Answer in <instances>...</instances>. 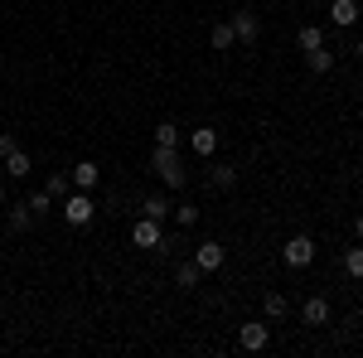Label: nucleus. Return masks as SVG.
Wrapping results in <instances>:
<instances>
[{
    "instance_id": "2eb2a0df",
    "label": "nucleus",
    "mask_w": 363,
    "mask_h": 358,
    "mask_svg": "<svg viewBox=\"0 0 363 358\" xmlns=\"http://www.w3.org/2000/svg\"><path fill=\"white\" fill-rule=\"evenodd\" d=\"M208 44H213L218 54H223V49H233V44H238V34H233V20H228V25H213V34H208Z\"/></svg>"
},
{
    "instance_id": "dca6fc26",
    "label": "nucleus",
    "mask_w": 363,
    "mask_h": 358,
    "mask_svg": "<svg viewBox=\"0 0 363 358\" xmlns=\"http://www.w3.org/2000/svg\"><path fill=\"white\" fill-rule=\"evenodd\" d=\"M5 169H10V179H25V174H29V155L20 150V145L5 155Z\"/></svg>"
},
{
    "instance_id": "7ed1b4c3",
    "label": "nucleus",
    "mask_w": 363,
    "mask_h": 358,
    "mask_svg": "<svg viewBox=\"0 0 363 358\" xmlns=\"http://www.w3.org/2000/svg\"><path fill=\"white\" fill-rule=\"evenodd\" d=\"M238 344H242L247 354H262V349L272 344V325H267V320H247V325L238 330Z\"/></svg>"
},
{
    "instance_id": "f03ea898",
    "label": "nucleus",
    "mask_w": 363,
    "mask_h": 358,
    "mask_svg": "<svg viewBox=\"0 0 363 358\" xmlns=\"http://www.w3.org/2000/svg\"><path fill=\"white\" fill-rule=\"evenodd\" d=\"M150 160H155V169H160V179H165L169 189H179V184H184V165H179V150H174V145H155V155H150Z\"/></svg>"
},
{
    "instance_id": "c85d7f7f",
    "label": "nucleus",
    "mask_w": 363,
    "mask_h": 358,
    "mask_svg": "<svg viewBox=\"0 0 363 358\" xmlns=\"http://www.w3.org/2000/svg\"><path fill=\"white\" fill-rule=\"evenodd\" d=\"M354 54H359V58H363V39H359V49H354Z\"/></svg>"
},
{
    "instance_id": "f8f14e48",
    "label": "nucleus",
    "mask_w": 363,
    "mask_h": 358,
    "mask_svg": "<svg viewBox=\"0 0 363 358\" xmlns=\"http://www.w3.org/2000/svg\"><path fill=\"white\" fill-rule=\"evenodd\" d=\"M296 44H301L306 54H310V49H320V44H325V29H320V25H301V29H296Z\"/></svg>"
},
{
    "instance_id": "cd10ccee",
    "label": "nucleus",
    "mask_w": 363,
    "mask_h": 358,
    "mask_svg": "<svg viewBox=\"0 0 363 358\" xmlns=\"http://www.w3.org/2000/svg\"><path fill=\"white\" fill-rule=\"evenodd\" d=\"M0 208H5V184H0Z\"/></svg>"
},
{
    "instance_id": "bb28decb",
    "label": "nucleus",
    "mask_w": 363,
    "mask_h": 358,
    "mask_svg": "<svg viewBox=\"0 0 363 358\" xmlns=\"http://www.w3.org/2000/svg\"><path fill=\"white\" fill-rule=\"evenodd\" d=\"M354 233H359V242H363V213H359V223H354Z\"/></svg>"
},
{
    "instance_id": "9d476101",
    "label": "nucleus",
    "mask_w": 363,
    "mask_h": 358,
    "mask_svg": "<svg viewBox=\"0 0 363 358\" xmlns=\"http://www.w3.org/2000/svg\"><path fill=\"white\" fill-rule=\"evenodd\" d=\"M140 213H145V218H155V223H165L169 213H174V203H169L165 194H150V198L140 203Z\"/></svg>"
},
{
    "instance_id": "4be33fe9",
    "label": "nucleus",
    "mask_w": 363,
    "mask_h": 358,
    "mask_svg": "<svg viewBox=\"0 0 363 358\" xmlns=\"http://www.w3.org/2000/svg\"><path fill=\"white\" fill-rule=\"evenodd\" d=\"M155 145H179V126L174 121H160L155 126Z\"/></svg>"
},
{
    "instance_id": "6ab92c4d",
    "label": "nucleus",
    "mask_w": 363,
    "mask_h": 358,
    "mask_svg": "<svg viewBox=\"0 0 363 358\" xmlns=\"http://www.w3.org/2000/svg\"><path fill=\"white\" fill-rule=\"evenodd\" d=\"M262 310H267V320H286V296H281V291H267Z\"/></svg>"
},
{
    "instance_id": "a878e982",
    "label": "nucleus",
    "mask_w": 363,
    "mask_h": 358,
    "mask_svg": "<svg viewBox=\"0 0 363 358\" xmlns=\"http://www.w3.org/2000/svg\"><path fill=\"white\" fill-rule=\"evenodd\" d=\"M10 150H15V136H10V131H0V160H5Z\"/></svg>"
},
{
    "instance_id": "39448f33",
    "label": "nucleus",
    "mask_w": 363,
    "mask_h": 358,
    "mask_svg": "<svg viewBox=\"0 0 363 358\" xmlns=\"http://www.w3.org/2000/svg\"><path fill=\"white\" fill-rule=\"evenodd\" d=\"M281 257H286V267H310V262H315V242H310L306 233H296V237L281 247Z\"/></svg>"
},
{
    "instance_id": "0eeeda50",
    "label": "nucleus",
    "mask_w": 363,
    "mask_h": 358,
    "mask_svg": "<svg viewBox=\"0 0 363 358\" xmlns=\"http://www.w3.org/2000/svg\"><path fill=\"white\" fill-rule=\"evenodd\" d=\"M359 0H335L330 5V25H339V29H349V25H359Z\"/></svg>"
},
{
    "instance_id": "f3484780",
    "label": "nucleus",
    "mask_w": 363,
    "mask_h": 358,
    "mask_svg": "<svg viewBox=\"0 0 363 358\" xmlns=\"http://www.w3.org/2000/svg\"><path fill=\"white\" fill-rule=\"evenodd\" d=\"M29 223H34V208H29V198H25V203L10 208V228H15V233H29Z\"/></svg>"
},
{
    "instance_id": "a211bd4d",
    "label": "nucleus",
    "mask_w": 363,
    "mask_h": 358,
    "mask_svg": "<svg viewBox=\"0 0 363 358\" xmlns=\"http://www.w3.org/2000/svg\"><path fill=\"white\" fill-rule=\"evenodd\" d=\"M208 179H213V189H233V184H238V169H233V165H213V169H208Z\"/></svg>"
},
{
    "instance_id": "4468645a",
    "label": "nucleus",
    "mask_w": 363,
    "mask_h": 358,
    "mask_svg": "<svg viewBox=\"0 0 363 358\" xmlns=\"http://www.w3.org/2000/svg\"><path fill=\"white\" fill-rule=\"evenodd\" d=\"M306 63H310V73H330V68H335V54L320 44V49H310V54H306Z\"/></svg>"
},
{
    "instance_id": "b1692460",
    "label": "nucleus",
    "mask_w": 363,
    "mask_h": 358,
    "mask_svg": "<svg viewBox=\"0 0 363 358\" xmlns=\"http://www.w3.org/2000/svg\"><path fill=\"white\" fill-rule=\"evenodd\" d=\"M174 218H179V228H194L199 208H194V203H174Z\"/></svg>"
},
{
    "instance_id": "412c9836",
    "label": "nucleus",
    "mask_w": 363,
    "mask_h": 358,
    "mask_svg": "<svg viewBox=\"0 0 363 358\" xmlns=\"http://www.w3.org/2000/svg\"><path fill=\"white\" fill-rule=\"evenodd\" d=\"M199 276H203V272H199V262H184V267L174 272V281H179L184 291H194V286H199Z\"/></svg>"
},
{
    "instance_id": "423d86ee",
    "label": "nucleus",
    "mask_w": 363,
    "mask_h": 358,
    "mask_svg": "<svg viewBox=\"0 0 363 358\" xmlns=\"http://www.w3.org/2000/svg\"><path fill=\"white\" fill-rule=\"evenodd\" d=\"M233 34H238V44H252V39L262 34V20H257L252 10H238V15H233Z\"/></svg>"
},
{
    "instance_id": "ddd939ff",
    "label": "nucleus",
    "mask_w": 363,
    "mask_h": 358,
    "mask_svg": "<svg viewBox=\"0 0 363 358\" xmlns=\"http://www.w3.org/2000/svg\"><path fill=\"white\" fill-rule=\"evenodd\" d=\"M218 150V131L213 126H199L194 131V155H213Z\"/></svg>"
},
{
    "instance_id": "f257e3e1",
    "label": "nucleus",
    "mask_w": 363,
    "mask_h": 358,
    "mask_svg": "<svg viewBox=\"0 0 363 358\" xmlns=\"http://www.w3.org/2000/svg\"><path fill=\"white\" fill-rule=\"evenodd\" d=\"M92 218H97V203H92L87 189H73L63 198V223H68V228H87Z\"/></svg>"
},
{
    "instance_id": "5701e85b",
    "label": "nucleus",
    "mask_w": 363,
    "mask_h": 358,
    "mask_svg": "<svg viewBox=\"0 0 363 358\" xmlns=\"http://www.w3.org/2000/svg\"><path fill=\"white\" fill-rule=\"evenodd\" d=\"M68 189H73V179H68V174H54V179H49V198H68Z\"/></svg>"
},
{
    "instance_id": "1a4fd4ad",
    "label": "nucleus",
    "mask_w": 363,
    "mask_h": 358,
    "mask_svg": "<svg viewBox=\"0 0 363 358\" xmlns=\"http://www.w3.org/2000/svg\"><path fill=\"white\" fill-rule=\"evenodd\" d=\"M68 179H73V189H92V184L102 179V169L92 165V160H78V165L68 169Z\"/></svg>"
},
{
    "instance_id": "9b49d317",
    "label": "nucleus",
    "mask_w": 363,
    "mask_h": 358,
    "mask_svg": "<svg viewBox=\"0 0 363 358\" xmlns=\"http://www.w3.org/2000/svg\"><path fill=\"white\" fill-rule=\"evenodd\" d=\"M301 320H306V325H325V320H330V301L310 296V301L301 305Z\"/></svg>"
},
{
    "instance_id": "c756f323",
    "label": "nucleus",
    "mask_w": 363,
    "mask_h": 358,
    "mask_svg": "<svg viewBox=\"0 0 363 358\" xmlns=\"http://www.w3.org/2000/svg\"><path fill=\"white\" fill-rule=\"evenodd\" d=\"M359 169H363V165H359Z\"/></svg>"
},
{
    "instance_id": "20e7f679",
    "label": "nucleus",
    "mask_w": 363,
    "mask_h": 358,
    "mask_svg": "<svg viewBox=\"0 0 363 358\" xmlns=\"http://www.w3.org/2000/svg\"><path fill=\"white\" fill-rule=\"evenodd\" d=\"M131 242L145 252H165V233H160V223L155 218H140L136 228H131Z\"/></svg>"
},
{
    "instance_id": "aec40b11",
    "label": "nucleus",
    "mask_w": 363,
    "mask_h": 358,
    "mask_svg": "<svg viewBox=\"0 0 363 358\" xmlns=\"http://www.w3.org/2000/svg\"><path fill=\"white\" fill-rule=\"evenodd\" d=\"M344 276L363 281V247H349V252H344Z\"/></svg>"
},
{
    "instance_id": "6e6552de",
    "label": "nucleus",
    "mask_w": 363,
    "mask_h": 358,
    "mask_svg": "<svg viewBox=\"0 0 363 358\" xmlns=\"http://www.w3.org/2000/svg\"><path fill=\"white\" fill-rule=\"evenodd\" d=\"M194 262H199V272H218V267H223V242H203V247H194Z\"/></svg>"
},
{
    "instance_id": "393cba45",
    "label": "nucleus",
    "mask_w": 363,
    "mask_h": 358,
    "mask_svg": "<svg viewBox=\"0 0 363 358\" xmlns=\"http://www.w3.org/2000/svg\"><path fill=\"white\" fill-rule=\"evenodd\" d=\"M29 208H34V218H44V213L54 208V198H49V194H29Z\"/></svg>"
}]
</instances>
